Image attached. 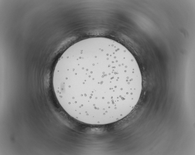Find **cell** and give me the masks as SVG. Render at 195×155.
<instances>
[{"label": "cell", "mask_w": 195, "mask_h": 155, "mask_svg": "<svg viewBox=\"0 0 195 155\" xmlns=\"http://www.w3.org/2000/svg\"><path fill=\"white\" fill-rule=\"evenodd\" d=\"M142 82L131 53L105 38L88 39L74 46L53 75L61 107L74 119L90 125L112 123L128 115L140 98Z\"/></svg>", "instance_id": "obj_1"}]
</instances>
